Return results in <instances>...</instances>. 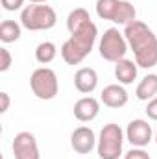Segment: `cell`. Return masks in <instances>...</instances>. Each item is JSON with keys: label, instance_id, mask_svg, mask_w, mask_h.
<instances>
[{"label": "cell", "instance_id": "cell-1", "mask_svg": "<svg viewBox=\"0 0 157 159\" xmlns=\"http://www.w3.org/2000/svg\"><path fill=\"white\" fill-rule=\"evenodd\" d=\"M67 30L70 37L61 46V57L67 65H79L91 52L98 37V28L91 20L87 9L76 7L67 17Z\"/></svg>", "mask_w": 157, "mask_h": 159}, {"label": "cell", "instance_id": "cell-2", "mask_svg": "<svg viewBox=\"0 0 157 159\" xmlns=\"http://www.w3.org/2000/svg\"><path fill=\"white\" fill-rule=\"evenodd\" d=\"M124 35L129 44V48L133 50L135 56V63L141 69H152L157 65V35L154 30L141 22V20H133L131 24H128L124 28Z\"/></svg>", "mask_w": 157, "mask_h": 159}, {"label": "cell", "instance_id": "cell-3", "mask_svg": "<svg viewBox=\"0 0 157 159\" xmlns=\"http://www.w3.org/2000/svg\"><path fill=\"white\" fill-rule=\"evenodd\" d=\"M57 22L56 9L46 4H32L20 11V24L30 32H43L54 28Z\"/></svg>", "mask_w": 157, "mask_h": 159}, {"label": "cell", "instance_id": "cell-4", "mask_svg": "<svg viewBox=\"0 0 157 159\" xmlns=\"http://www.w3.org/2000/svg\"><path fill=\"white\" fill-rule=\"evenodd\" d=\"M122 144H124V131L122 128L109 122L102 128L98 137V157L100 159H118L122 156Z\"/></svg>", "mask_w": 157, "mask_h": 159}, {"label": "cell", "instance_id": "cell-5", "mask_svg": "<svg viewBox=\"0 0 157 159\" xmlns=\"http://www.w3.org/2000/svg\"><path fill=\"white\" fill-rule=\"evenodd\" d=\"M30 87H32V93L39 100H52V98H56V94L59 91V81L52 69L39 67L30 76Z\"/></svg>", "mask_w": 157, "mask_h": 159}, {"label": "cell", "instance_id": "cell-6", "mask_svg": "<svg viewBox=\"0 0 157 159\" xmlns=\"http://www.w3.org/2000/svg\"><path fill=\"white\" fill-rule=\"evenodd\" d=\"M128 41L126 35L120 34L117 28H109L104 32L102 39H100V56L105 59V61H111V63H117L120 59L126 57V52H128Z\"/></svg>", "mask_w": 157, "mask_h": 159}, {"label": "cell", "instance_id": "cell-7", "mask_svg": "<svg viewBox=\"0 0 157 159\" xmlns=\"http://www.w3.org/2000/svg\"><path fill=\"white\" fill-rule=\"evenodd\" d=\"M13 156L15 159H41L39 146H37V139L34 133L30 131H20L15 135L13 139Z\"/></svg>", "mask_w": 157, "mask_h": 159}, {"label": "cell", "instance_id": "cell-8", "mask_svg": "<svg viewBox=\"0 0 157 159\" xmlns=\"http://www.w3.org/2000/svg\"><path fill=\"white\" fill-rule=\"evenodd\" d=\"M126 139L135 146V148H144L150 144V141L154 139V131L152 126L142 119L131 120L126 128Z\"/></svg>", "mask_w": 157, "mask_h": 159}, {"label": "cell", "instance_id": "cell-9", "mask_svg": "<svg viewBox=\"0 0 157 159\" xmlns=\"http://www.w3.org/2000/svg\"><path fill=\"white\" fill-rule=\"evenodd\" d=\"M96 135L91 128L87 126H79L72 131L70 135V146L74 148V152L78 154H89L94 146H96Z\"/></svg>", "mask_w": 157, "mask_h": 159}, {"label": "cell", "instance_id": "cell-10", "mask_svg": "<svg viewBox=\"0 0 157 159\" xmlns=\"http://www.w3.org/2000/svg\"><path fill=\"white\" fill-rule=\"evenodd\" d=\"M100 113V102L92 96H83L74 104V117L79 122H91Z\"/></svg>", "mask_w": 157, "mask_h": 159}, {"label": "cell", "instance_id": "cell-11", "mask_svg": "<svg viewBox=\"0 0 157 159\" xmlns=\"http://www.w3.org/2000/svg\"><path fill=\"white\" fill-rule=\"evenodd\" d=\"M100 100L104 102V106H107L111 109H120L128 104V91L118 83L107 85V87H104Z\"/></svg>", "mask_w": 157, "mask_h": 159}, {"label": "cell", "instance_id": "cell-12", "mask_svg": "<svg viewBox=\"0 0 157 159\" xmlns=\"http://www.w3.org/2000/svg\"><path fill=\"white\" fill-rule=\"evenodd\" d=\"M74 85L81 94H91L98 87V74L91 67H81L74 74Z\"/></svg>", "mask_w": 157, "mask_h": 159}, {"label": "cell", "instance_id": "cell-13", "mask_svg": "<svg viewBox=\"0 0 157 159\" xmlns=\"http://www.w3.org/2000/svg\"><path fill=\"white\" fill-rule=\"evenodd\" d=\"M137 70H139V65L131 59H120L115 63V78L118 80V83L122 85H129L133 83V80L137 78Z\"/></svg>", "mask_w": 157, "mask_h": 159}, {"label": "cell", "instance_id": "cell-14", "mask_svg": "<svg viewBox=\"0 0 157 159\" xmlns=\"http://www.w3.org/2000/svg\"><path fill=\"white\" fill-rule=\"evenodd\" d=\"M137 98L142 100V102H150L152 98H155L157 94V74H148L141 80V83L137 85V91H135Z\"/></svg>", "mask_w": 157, "mask_h": 159}, {"label": "cell", "instance_id": "cell-15", "mask_svg": "<svg viewBox=\"0 0 157 159\" xmlns=\"http://www.w3.org/2000/svg\"><path fill=\"white\" fill-rule=\"evenodd\" d=\"M133 20H137V9L131 2L128 0H120V6H118V11L115 15V24H122V26H128L131 24Z\"/></svg>", "mask_w": 157, "mask_h": 159}, {"label": "cell", "instance_id": "cell-16", "mask_svg": "<svg viewBox=\"0 0 157 159\" xmlns=\"http://www.w3.org/2000/svg\"><path fill=\"white\" fill-rule=\"evenodd\" d=\"M20 26L19 22L15 20H2L0 24V41L2 43H15V41L20 39Z\"/></svg>", "mask_w": 157, "mask_h": 159}, {"label": "cell", "instance_id": "cell-17", "mask_svg": "<svg viewBox=\"0 0 157 159\" xmlns=\"http://www.w3.org/2000/svg\"><path fill=\"white\" fill-rule=\"evenodd\" d=\"M57 56V46L52 43V41H44V43H39L37 48H35V59L39 61L41 65H48L56 59Z\"/></svg>", "mask_w": 157, "mask_h": 159}, {"label": "cell", "instance_id": "cell-18", "mask_svg": "<svg viewBox=\"0 0 157 159\" xmlns=\"http://www.w3.org/2000/svg\"><path fill=\"white\" fill-rule=\"evenodd\" d=\"M120 0H96V15L104 20H115Z\"/></svg>", "mask_w": 157, "mask_h": 159}, {"label": "cell", "instance_id": "cell-19", "mask_svg": "<svg viewBox=\"0 0 157 159\" xmlns=\"http://www.w3.org/2000/svg\"><path fill=\"white\" fill-rule=\"evenodd\" d=\"M11 67V54L7 48H0V72L9 70Z\"/></svg>", "mask_w": 157, "mask_h": 159}, {"label": "cell", "instance_id": "cell-20", "mask_svg": "<svg viewBox=\"0 0 157 159\" xmlns=\"http://www.w3.org/2000/svg\"><path fill=\"white\" fill-rule=\"evenodd\" d=\"M124 159H152V157H150V154H148L146 150H142V148H131L129 152H126Z\"/></svg>", "mask_w": 157, "mask_h": 159}, {"label": "cell", "instance_id": "cell-21", "mask_svg": "<svg viewBox=\"0 0 157 159\" xmlns=\"http://www.w3.org/2000/svg\"><path fill=\"white\" fill-rule=\"evenodd\" d=\"M0 4H2V7L6 11H17V9L22 7L24 0H0Z\"/></svg>", "mask_w": 157, "mask_h": 159}, {"label": "cell", "instance_id": "cell-22", "mask_svg": "<svg viewBox=\"0 0 157 159\" xmlns=\"http://www.w3.org/2000/svg\"><path fill=\"white\" fill-rule=\"evenodd\" d=\"M146 115H148V119L157 120V96L148 102V106H146Z\"/></svg>", "mask_w": 157, "mask_h": 159}, {"label": "cell", "instance_id": "cell-23", "mask_svg": "<svg viewBox=\"0 0 157 159\" xmlns=\"http://www.w3.org/2000/svg\"><path fill=\"white\" fill-rule=\"evenodd\" d=\"M9 104H11L9 94H7L6 91H2V93H0V113H6V111L9 109Z\"/></svg>", "mask_w": 157, "mask_h": 159}, {"label": "cell", "instance_id": "cell-24", "mask_svg": "<svg viewBox=\"0 0 157 159\" xmlns=\"http://www.w3.org/2000/svg\"><path fill=\"white\" fill-rule=\"evenodd\" d=\"M30 2H32V4H46L48 0H30Z\"/></svg>", "mask_w": 157, "mask_h": 159}, {"label": "cell", "instance_id": "cell-25", "mask_svg": "<svg viewBox=\"0 0 157 159\" xmlns=\"http://www.w3.org/2000/svg\"><path fill=\"white\" fill-rule=\"evenodd\" d=\"M155 143H157V131H155Z\"/></svg>", "mask_w": 157, "mask_h": 159}]
</instances>
